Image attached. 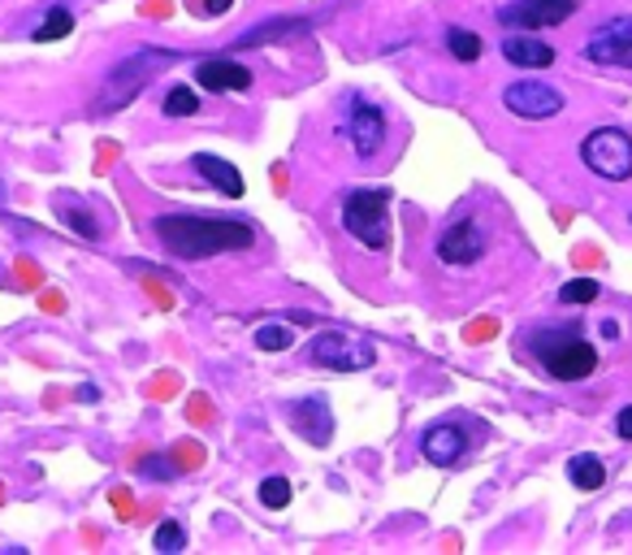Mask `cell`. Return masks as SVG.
I'll use <instances>...</instances> for the list:
<instances>
[{"label":"cell","mask_w":632,"mask_h":555,"mask_svg":"<svg viewBox=\"0 0 632 555\" xmlns=\"http://www.w3.org/2000/svg\"><path fill=\"white\" fill-rule=\"evenodd\" d=\"M195 83L208 91H248L252 87V70L230 61V56H208L195 65Z\"/></svg>","instance_id":"14"},{"label":"cell","mask_w":632,"mask_h":555,"mask_svg":"<svg viewBox=\"0 0 632 555\" xmlns=\"http://www.w3.org/2000/svg\"><path fill=\"white\" fill-rule=\"evenodd\" d=\"M629 222H632V213H629Z\"/></svg>","instance_id":"37"},{"label":"cell","mask_w":632,"mask_h":555,"mask_svg":"<svg viewBox=\"0 0 632 555\" xmlns=\"http://www.w3.org/2000/svg\"><path fill=\"white\" fill-rule=\"evenodd\" d=\"M568 478H572L577 491H603L607 487V465H603V456L581 452V456L568 461Z\"/></svg>","instance_id":"17"},{"label":"cell","mask_w":632,"mask_h":555,"mask_svg":"<svg viewBox=\"0 0 632 555\" xmlns=\"http://www.w3.org/2000/svg\"><path fill=\"white\" fill-rule=\"evenodd\" d=\"M169 61H174V52L143 48V52L126 56L122 65H113L109 78H104V91H100V100H96V113H113V109H122L126 100H135V96L161 74V65H169Z\"/></svg>","instance_id":"4"},{"label":"cell","mask_w":632,"mask_h":555,"mask_svg":"<svg viewBox=\"0 0 632 555\" xmlns=\"http://www.w3.org/2000/svg\"><path fill=\"white\" fill-rule=\"evenodd\" d=\"M256 348H261V352H287V348H295V330L269 321V326L256 330Z\"/></svg>","instance_id":"22"},{"label":"cell","mask_w":632,"mask_h":555,"mask_svg":"<svg viewBox=\"0 0 632 555\" xmlns=\"http://www.w3.org/2000/svg\"><path fill=\"white\" fill-rule=\"evenodd\" d=\"M485 335H494V321H477V326L468 330V339H485Z\"/></svg>","instance_id":"35"},{"label":"cell","mask_w":632,"mask_h":555,"mask_svg":"<svg viewBox=\"0 0 632 555\" xmlns=\"http://www.w3.org/2000/svg\"><path fill=\"white\" fill-rule=\"evenodd\" d=\"M481 256H485V230L472 217L442 230V239H438V261L442 265H477Z\"/></svg>","instance_id":"11"},{"label":"cell","mask_w":632,"mask_h":555,"mask_svg":"<svg viewBox=\"0 0 632 555\" xmlns=\"http://www.w3.org/2000/svg\"><path fill=\"white\" fill-rule=\"evenodd\" d=\"M39 304H43V308H48V313H56V308H61V304H65V300H61V295H56V291H43V295H39Z\"/></svg>","instance_id":"34"},{"label":"cell","mask_w":632,"mask_h":555,"mask_svg":"<svg viewBox=\"0 0 632 555\" xmlns=\"http://www.w3.org/2000/svg\"><path fill=\"white\" fill-rule=\"evenodd\" d=\"M109 500H113V508H117L122 517H130V491H122V487H117V491H113Z\"/></svg>","instance_id":"33"},{"label":"cell","mask_w":632,"mask_h":555,"mask_svg":"<svg viewBox=\"0 0 632 555\" xmlns=\"http://www.w3.org/2000/svg\"><path fill=\"white\" fill-rule=\"evenodd\" d=\"M230 9H235V0H204V4H200L204 17H222V13H230Z\"/></svg>","instance_id":"30"},{"label":"cell","mask_w":632,"mask_h":555,"mask_svg":"<svg viewBox=\"0 0 632 555\" xmlns=\"http://www.w3.org/2000/svg\"><path fill=\"white\" fill-rule=\"evenodd\" d=\"M616 434H620L624 443H632V404L629 408H620V417H616Z\"/></svg>","instance_id":"31"},{"label":"cell","mask_w":632,"mask_h":555,"mask_svg":"<svg viewBox=\"0 0 632 555\" xmlns=\"http://www.w3.org/2000/svg\"><path fill=\"white\" fill-rule=\"evenodd\" d=\"M0 195H4V191H0Z\"/></svg>","instance_id":"38"},{"label":"cell","mask_w":632,"mask_h":555,"mask_svg":"<svg viewBox=\"0 0 632 555\" xmlns=\"http://www.w3.org/2000/svg\"><path fill=\"white\" fill-rule=\"evenodd\" d=\"M56 213H61V222H65L74 235H83V239H100V222H96L83 204H61Z\"/></svg>","instance_id":"20"},{"label":"cell","mask_w":632,"mask_h":555,"mask_svg":"<svg viewBox=\"0 0 632 555\" xmlns=\"http://www.w3.org/2000/svg\"><path fill=\"white\" fill-rule=\"evenodd\" d=\"M581 161L603 174L607 182H629L632 178V135L620 126H598L581 139Z\"/></svg>","instance_id":"5"},{"label":"cell","mask_w":632,"mask_h":555,"mask_svg":"<svg viewBox=\"0 0 632 555\" xmlns=\"http://www.w3.org/2000/svg\"><path fill=\"white\" fill-rule=\"evenodd\" d=\"M17 274H22V282H26V287H39V265H30V261H17Z\"/></svg>","instance_id":"32"},{"label":"cell","mask_w":632,"mask_h":555,"mask_svg":"<svg viewBox=\"0 0 632 555\" xmlns=\"http://www.w3.org/2000/svg\"><path fill=\"white\" fill-rule=\"evenodd\" d=\"M308 356H313V365H320V369L359 374V369H372L377 348H372L368 339H351V335H342V330H325V335H316L313 339Z\"/></svg>","instance_id":"6"},{"label":"cell","mask_w":632,"mask_h":555,"mask_svg":"<svg viewBox=\"0 0 632 555\" xmlns=\"http://www.w3.org/2000/svg\"><path fill=\"white\" fill-rule=\"evenodd\" d=\"M503 56H507L511 65H520V70H546V65L555 61V48L542 43L533 30H520V35H507V39H503Z\"/></svg>","instance_id":"16"},{"label":"cell","mask_w":632,"mask_h":555,"mask_svg":"<svg viewBox=\"0 0 632 555\" xmlns=\"http://www.w3.org/2000/svg\"><path fill=\"white\" fill-rule=\"evenodd\" d=\"M287 421H291V430H295L304 443H313V447H325V443L333 439V417H329L325 395H304V400H295V404L287 408Z\"/></svg>","instance_id":"12"},{"label":"cell","mask_w":632,"mask_h":555,"mask_svg":"<svg viewBox=\"0 0 632 555\" xmlns=\"http://www.w3.org/2000/svg\"><path fill=\"white\" fill-rule=\"evenodd\" d=\"M169 461L178 465V474H191V469H200V465H204V447H200V443H191V439H182V443H174V447H169Z\"/></svg>","instance_id":"25"},{"label":"cell","mask_w":632,"mask_h":555,"mask_svg":"<svg viewBox=\"0 0 632 555\" xmlns=\"http://www.w3.org/2000/svg\"><path fill=\"white\" fill-rule=\"evenodd\" d=\"M0 500H4V491H0Z\"/></svg>","instance_id":"36"},{"label":"cell","mask_w":632,"mask_h":555,"mask_svg":"<svg viewBox=\"0 0 632 555\" xmlns=\"http://www.w3.org/2000/svg\"><path fill=\"white\" fill-rule=\"evenodd\" d=\"M585 56L594 65H616L632 70V17H611L585 39Z\"/></svg>","instance_id":"10"},{"label":"cell","mask_w":632,"mask_h":555,"mask_svg":"<svg viewBox=\"0 0 632 555\" xmlns=\"http://www.w3.org/2000/svg\"><path fill=\"white\" fill-rule=\"evenodd\" d=\"M529 348L555 382H585L598 369V348L585 343L577 326H542L533 330Z\"/></svg>","instance_id":"2"},{"label":"cell","mask_w":632,"mask_h":555,"mask_svg":"<svg viewBox=\"0 0 632 555\" xmlns=\"http://www.w3.org/2000/svg\"><path fill=\"white\" fill-rule=\"evenodd\" d=\"M187 417H191L195 426H208V421H213V404H208V395H191V400H187Z\"/></svg>","instance_id":"28"},{"label":"cell","mask_w":632,"mask_h":555,"mask_svg":"<svg viewBox=\"0 0 632 555\" xmlns=\"http://www.w3.org/2000/svg\"><path fill=\"white\" fill-rule=\"evenodd\" d=\"M135 469H139L143 478H152V482H169V478H178V465L169 461V452H165V456H143Z\"/></svg>","instance_id":"26"},{"label":"cell","mask_w":632,"mask_h":555,"mask_svg":"<svg viewBox=\"0 0 632 555\" xmlns=\"http://www.w3.org/2000/svg\"><path fill=\"white\" fill-rule=\"evenodd\" d=\"M156 239L178 261H208L226 252L256 248V226L243 217H200V213H161L152 222Z\"/></svg>","instance_id":"1"},{"label":"cell","mask_w":632,"mask_h":555,"mask_svg":"<svg viewBox=\"0 0 632 555\" xmlns=\"http://www.w3.org/2000/svg\"><path fill=\"white\" fill-rule=\"evenodd\" d=\"M69 30H74V13H69L65 4H52V9H48V17L39 22L35 39H39V43H52V39H65Z\"/></svg>","instance_id":"18"},{"label":"cell","mask_w":632,"mask_h":555,"mask_svg":"<svg viewBox=\"0 0 632 555\" xmlns=\"http://www.w3.org/2000/svg\"><path fill=\"white\" fill-rule=\"evenodd\" d=\"M342 230L368 252L390 248V187H359L342 200Z\"/></svg>","instance_id":"3"},{"label":"cell","mask_w":632,"mask_h":555,"mask_svg":"<svg viewBox=\"0 0 632 555\" xmlns=\"http://www.w3.org/2000/svg\"><path fill=\"white\" fill-rule=\"evenodd\" d=\"M191 165H195V174H204V182H208V187H217L226 200H239V195L248 191L243 174H239L230 161L213 156V152H195V156H191Z\"/></svg>","instance_id":"15"},{"label":"cell","mask_w":632,"mask_h":555,"mask_svg":"<svg viewBox=\"0 0 632 555\" xmlns=\"http://www.w3.org/2000/svg\"><path fill=\"white\" fill-rule=\"evenodd\" d=\"M446 48L455 61H477L481 56V35L468 26H446Z\"/></svg>","instance_id":"19"},{"label":"cell","mask_w":632,"mask_h":555,"mask_svg":"<svg viewBox=\"0 0 632 555\" xmlns=\"http://www.w3.org/2000/svg\"><path fill=\"white\" fill-rule=\"evenodd\" d=\"M152 547H156V552H165V555L182 552V547H187V530H182L178 521H165V526L152 534Z\"/></svg>","instance_id":"27"},{"label":"cell","mask_w":632,"mask_h":555,"mask_svg":"<svg viewBox=\"0 0 632 555\" xmlns=\"http://www.w3.org/2000/svg\"><path fill=\"white\" fill-rule=\"evenodd\" d=\"M503 104H507V113L511 117H524V122H546V117H555V113H564V91L559 87H551V83H542V78H520V83H511L507 91H503Z\"/></svg>","instance_id":"8"},{"label":"cell","mask_w":632,"mask_h":555,"mask_svg":"<svg viewBox=\"0 0 632 555\" xmlns=\"http://www.w3.org/2000/svg\"><path fill=\"white\" fill-rule=\"evenodd\" d=\"M261 504H265L269 513H282V508L291 504V478H265V482H261Z\"/></svg>","instance_id":"24"},{"label":"cell","mask_w":632,"mask_h":555,"mask_svg":"<svg viewBox=\"0 0 632 555\" xmlns=\"http://www.w3.org/2000/svg\"><path fill=\"white\" fill-rule=\"evenodd\" d=\"M559 300L564 304H594L598 300V278H568L559 287Z\"/></svg>","instance_id":"23"},{"label":"cell","mask_w":632,"mask_h":555,"mask_svg":"<svg viewBox=\"0 0 632 555\" xmlns=\"http://www.w3.org/2000/svg\"><path fill=\"white\" fill-rule=\"evenodd\" d=\"M174 391H178V378H174V374H161L156 387H148V395H156V400H165V395H174Z\"/></svg>","instance_id":"29"},{"label":"cell","mask_w":632,"mask_h":555,"mask_svg":"<svg viewBox=\"0 0 632 555\" xmlns=\"http://www.w3.org/2000/svg\"><path fill=\"white\" fill-rule=\"evenodd\" d=\"M577 9L581 0H511L498 9V22L511 30H546V26H564Z\"/></svg>","instance_id":"9"},{"label":"cell","mask_w":632,"mask_h":555,"mask_svg":"<svg viewBox=\"0 0 632 555\" xmlns=\"http://www.w3.org/2000/svg\"><path fill=\"white\" fill-rule=\"evenodd\" d=\"M420 452H425L429 465L451 469V465L464 461V452H468V434H464V426H455V421H438V426H429V430L420 434Z\"/></svg>","instance_id":"13"},{"label":"cell","mask_w":632,"mask_h":555,"mask_svg":"<svg viewBox=\"0 0 632 555\" xmlns=\"http://www.w3.org/2000/svg\"><path fill=\"white\" fill-rule=\"evenodd\" d=\"M161 109H165V117H195L200 113V96L191 87H169Z\"/></svg>","instance_id":"21"},{"label":"cell","mask_w":632,"mask_h":555,"mask_svg":"<svg viewBox=\"0 0 632 555\" xmlns=\"http://www.w3.org/2000/svg\"><path fill=\"white\" fill-rule=\"evenodd\" d=\"M385 113L372 104V100H364V96H346V104H342V135H346V143L355 148V156H377L381 148H385Z\"/></svg>","instance_id":"7"}]
</instances>
